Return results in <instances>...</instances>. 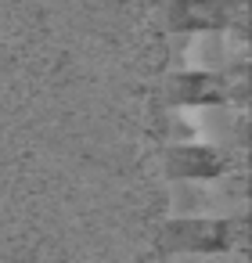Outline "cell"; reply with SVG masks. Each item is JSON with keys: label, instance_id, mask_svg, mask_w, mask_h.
I'll use <instances>...</instances> for the list:
<instances>
[{"label": "cell", "instance_id": "obj_3", "mask_svg": "<svg viewBox=\"0 0 252 263\" xmlns=\"http://www.w3.org/2000/svg\"><path fill=\"white\" fill-rule=\"evenodd\" d=\"M173 263H238L234 256H177Z\"/></svg>", "mask_w": 252, "mask_h": 263}, {"label": "cell", "instance_id": "obj_1", "mask_svg": "<svg viewBox=\"0 0 252 263\" xmlns=\"http://www.w3.org/2000/svg\"><path fill=\"white\" fill-rule=\"evenodd\" d=\"M173 205L180 213H230L241 205V198H234L223 180H191L177 187Z\"/></svg>", "mask_w": 252, "mask_h": 263}, {"label": "cell", "instance_id": "obj_2", "mask_svg": "<svg viewBox=\"0 0 252 263\" xmlns=\"http://www.w3.org/2000/svg\"><path fill=\"white\" fill-rule=\"evenodd\" d=\"M241 54V40H234L230 33H195L184 47V62L195 69H223L227 62H234Z\"/></svg>", "mask_w": 252, "mask_h": 263}]
</instances>
